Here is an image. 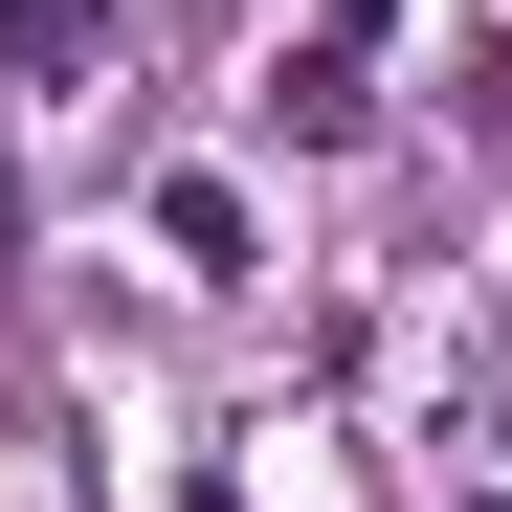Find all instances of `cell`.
<instances>
[{
  "label": "cell",
  "instance_id": "cell-1",
  "mask_svg": "<svg viewBox=\"0 0 512 512\" xmlns=\"http://www.w3.org/2000/svg\"><path fill=\"white\" fill-rule=\"evenodd\" d=\"M90 67H134V23H112V0H0V112H67Z\"/></svg>",
  "mask_w": 512,
  "mask_h": 512
},
{
  "label": "cell",
  "instance_id": "cell-2",
  "mask_svg": "<svg viewBox=\"0 0 512 512\" xmlns=\"http://www.w3.org/2000/svg\"><path fill=\"white\" fill-rule=\"evenodd\" d=\"M268 134H290V156H334V134H379V90H357V45H290V67H268Z\"/></svg>",
  "mask_w": 512,
  "mask_h": 512
},
{
  "label": "cell",
  "instance_id": "cell-3",
  "mask_svg": "<svg viewBox=\"0 0 512 512\" xmlns=\"http://www.w3.org/2000/svg\"><path fill=\"white\" fill-rule=\"evenodd\" d=\"M156 245H179L201 290H245V179H156Z\"/></svg>",
  "mask_w": 512,
  "mask_h": 512
},
{
  "label": "cell",
  "instance_id": "cell-4",
  "mask_svg": "<svg viewBox=\"0 0 512 512\" xmlns=\"http://www.w3.org/2000/svg\"><path fill=\"white\" fill-rule=\"evenodd\" d=\"M468 134H512V23H490V45H468Z\"/></svg>",
  "mask_w": 512,
  "mask_h": 512
},
{
  "label": "cell",
  "instance_id": "cell-5",
  "mask_svg": "<svg viewBox=\"0 0 512 512\" xmlns=\"http://www.w3.org/2000/svg\"><path fill=\"white\" fill-rule=\"evenodd\" d=\"M312 23H334V45H379V23H401V0H312Z\"/></svg>",
  "mask_w": 512,
  "mask_h": 512
},
{
  "label": "cell",
  "instance_id": "cell-6",
  "mask_svg": "<svg viewBox=\"0 0 512 512\" xmlns=\"http://www.w3.org/2000/svg\"><path fill=\"white\" fill-rule=\"evenodd\" d=\"M179 512H245V468H201V490H179Z\"/></svg>",
  "mask_w": 512,
  "mask_h": 512
},
{
  "label": "cell",
  "instance_id": "cell-7",
  "mask_svg": "<svg viewBox=\"0 0 512 512\" xmlns=\"http://www.w3.org/2000/svg\"><path fill=\"white\" fill-rule=\"evenodd\" d=\"M0 268H23V179H0Z\"/></svg>",
  "mask_w": 512,
  "mask_h": 512
},
{
  "label": "cell",
  "instance_id": "cell-8",
  "mask_svg": "<svg viewBox=\"0 0 512 512\" xmlns=\"http://www.w3.org/2000/svg\"><path fill=\"white\" fill-rule=\"evenodd\" d=\"M490 512H512V490H490Z\"/></svg>",
  "mask_w": 512,
  "mask_h": 512
}]
</instances>
